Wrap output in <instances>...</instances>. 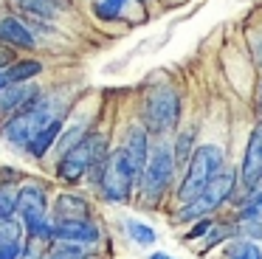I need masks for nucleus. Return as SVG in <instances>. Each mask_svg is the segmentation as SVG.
Listing matches in <instances>:
<instances>
[{
  "mask_svg": "<svg viewBox=\"0 0 262 259\" xmlns=\"http://www.w3.org/2000/svg\"><path fill=\"white\" fill-rule=\"evenodd\" d=\"M243 186L245 189H254L256 183L262 180V121L251 130L248 146H245V161H243Z\"/></svg>",
  "mask_w": 262,
  "mask_h": 259,
  "instance_id": "9b49d317",
  "label": "nucleus"
},
{
  "mask_svg": "<svg viewBox=\"0 0 262 259\" xmlns=\"http://www.w3.org/2000/svg\"><path fill=\"white\" fill-rule=\"evenodd\" d=\"M42 73V62L37 59H14L6 68V84H17V82H31L34 76Z\"/></svg>",
  "mask_w": 262,
  "mask_h": 259,
  "instance_id": "f3484780",
  "label": "nucleus"
},
{
  "mask_svg": "<svg viewBox=\"0 0 262 259\" xmlns=\"http://www.w3.org/2000/svg\"><path fill=\"white\" fill-rule=\"evenodd\" d=\"M46 259H88V248L68 245V242H54V245L48 248Z\"/></svg>",
  "mask_w": 262,
  "mask_h": 259,
  "instance_id": "aec40b11",
  "label": "nucleus"
},
{
  "mask_svg": "<svg viewBox=\"0 0 262 259\" xmlns=\"http://www.w3.org/2000/svg\"><path fill=\"white\" fill-rule=\"evenodd\" d=\"M149 259H172V256H169V253H152Z\"/></svg>",
  "mask_w": 262,
  "mask_h": 259,
  "instance_id": "c756f323",
  "label": "nucleus"
},
{
  "mask_svg": "<svg viewBox=\"0 0 262 259\" xmlns=\"http://www.w3.org/2000/svg\"><path fill=\"white\" fill-rule=\"evenodd\" d=\"M136 169L130 166L127 155L119 149H113L107 158H104L102 169L96 175V186H99V195L104 197L107 203H127L133 195V183H136Z\"/></svg>",
  "mask_w": 262,
  "mask_h": 259,
  "instance_id": "20e7f679",
  "label": "nucleus"
},
{
  "mask_svg": "<svg viewBox=\"0 0 262 259\" xmlns=\"http://www.w3.org/2000/svg\"><path fill=\"white\" fill-rule=\"evenodd\" d=\"M231 189H234V172H220L217 178L209 180V186H206L192 203H183V208L178 211V220H181V223H189V220H198V217H203V214L214 211L220 203L228 200Z\"/></svg>",
  "mask_w": 262,
  "mask_h": 259,
  "instance_id": "6e6552de",
  "label": "nucleus"
},
{
  "mask_svg": "<svg viewBox=\"0 0 262 259\" xmlns=\"http://www.w3.org/2000/svg\"><path fill=\"white\" fill-rule=\"evenodd\" d=\"M172 172H175V155H172V149L166 144L155 146L147 158V166H144L141 178H138L141 180V195L147 200H158L166 191V186H169Z\"/></svg>",
  "mask_w": 262,
  "mask_h": 259,
  "instance_id": "0eeeda50",
  "label": "nucleus"
},
{
  "mask_svg": "<svg viewBox=\"0 0 262 259\" xmlns=\"http://www.w3.org/2000/svg\"><path fill=\"white\" fill-rule=\"evenodd\" d=\"M228 259H262V251L254 242H234L231 251H228Z\"/></svg>",
  "mask_w": 262,
  "mask_h": 259,
  "instance_id": "b1692460",
  "label": "nucleus"
},
{
  "mask_svg": "<svg viewBox=\"0 0 262 259\" xmlns=\"http://www.w3.org/2000/svg\"><path fill=\"white\" fill-rule=\"evenodd\" d=\"M124 228H127V234H130V240L136 242V245H152V242H155V231L149 228L147 223H138V220H127Z\"/></svg>",
  "mask_w": 262,
  "mask_h": 259,
  "instance_id": "412c9836",
  "label": "nucleus"
},
{
  "mask_svg": "<svg viewBox=\"0 0 262 259\" xmlns=\"http://www.w3.org/2000/svg\"><path fill=\"white\" fill-rule=\"evenodd\" d=\"M243 220H262V195H256L254 200L243 208Z\"/></svg>",
  "mask_w": 262,
  "mask_h": 259,
  "instance_id": "a878e982",
  "label": "nucleus"
},
{
  "mask_svg": "<svg viewBox=\"0 0 262 259\" xmlns=\"http://www.w3.org/2000/svg\"><path fill=\"white\" fill-rule=\"evenodd\" d=\"M178 118H181V96L166 84L149 90V96L144 99V130L164 135L178 124Z\"/></svg>",
  "mask_w": 262,
  "mask_h": 259,
  "instance_id": "423d86ee",
  "label": "nucleus"
},
{
  "mask_svg": "<svg viewBox=\"0 0 262 259\" xmlns=\"http://www.w3.org/2000/svg\"><path fill=\"white\" fill-rule=\"evenodd\" d=\"M14 217L23 223L26 236H37V240L54 245V234H51L54 220L48 217V191L40 180L23 178V183L17 189V211H14Z\"/></svg>",
  "mask_w": 262,
  "mask_h": 259,
  "instance_id": "7ed1b4c3",
  "label": "nucleus"
},
{
  "mask_svg": "<svg viewBox=\"0 0 262 259\" xmlns=\"http://www.w3.org/2000/svg\"><path fill=\"white\" fill-rule=\"evenodd\" d=\"M206 231H209V220H203L200 225H194V228L186 234V240H198V236H203V234H206Z\"/></svg>",
  "mask_w": 262,
  "mask_h": 259,
  "instance_id": "c85d7f7f",
  "label": "nucleus"
},
{
  "mask_svg": "<svg viewBox=\"0 0 262 259\" xmlns=\"http://www.w3.org/2000/svg\"><path fill=\"white\" fill-rule=\"evenodd\" d=\"M26 14L37 17V20H46V23H54L59 20L65 9L71 6V0H14Z\"/></svg>",
  "mask_w": 262,
  "mask_h": 259,
  "instance_id": "dca6fc26",
  "label": "nucleus"
},
{
  "mask_svg": "<svg viewBox=\"0 0 262 259\" xmlns=\"http://www.w3.org/2000/svg\"><path fill=\"white\" fill-rule=\"evenodd\" d=\"M51 220H91V203L76 191H59L51 206Z\"/></svg>",
  "mask_w": 262,
  "mask_h": 259,
  "instance_id": "f8f14e48",
  "label": "nucleus"
},
{
  "mask_svg": "<svg viewBox=\"0 0 262 259\" xmlns=\"http://www.w3.org/2000/svg\"><path fill=\"white\" fill-rule=\"evenodd\" d=\"M220 166H223V149L220 146H214V144L198 146L194 155L189 158V169H186V175H183L178 197H181L183 203H192L194 197L209 186V180L220 175Z\"/></svg>",
  "mask_w": 262,
  "mask_h": 259,
  "instance_id": "39448f33",
  "label": "nucleus"
},
{
  "mask_svg": "<svg viewBox=\"0 0 262 259\" xmlns=\"http://www.w3.org/2000/svg\"><path fill=\"white\" fill-rule=\"evenodd\" d=\"M0 42H6L9 48H26V51L37 48V39L31 34V28L14 14L0 17Z\"/></svg>",
  "mask_w": 262,
  "mask_h": 259,
  "instance_id": "ddd939ff",
  "label": "nucleus"
},
{
  "mask_svg": "<svg viewBox=\"0 0 262 259\" xmlns=\"http://www.w3.org/2000/svg\"><path fill=\"white\" fill-rule=\"evenodd\" d=\"M42 90L40 84L31 79V82H17V84H6L0 90V118L6 121L9 116L14 113H23V110H31V107L40 101Z\"/></svg>",
  "mask_w": 262,
  "mask_h": 259,
  "instance_id": "1a4fd4ad",
  "label": "nucleus"
},
{
  "mask_svg": "<svg viewBox=\"0 0 262 259\" xmlns=\"http://www.w3.org/2000/svg\"><path fill=\"white\" fill-rule=\"evenodd\" d=\"M189 144H192V133H186V135H181V138H178L175 152H172V155H175V163H183L186 158H192V155H189Z\"/></svg>",
  "mask_w": 262,
  "mask_h": 259,
  "instance_id": "393cba45",
  "label": "nucleus"
},
{
  "mask_svg": "<svg viewBox=\"0 0 262 259\" xmlns=\"http://www.w3.org/2000/svg\"><path fill=\"white\" fill-rule=\"evenodd\" d=\"M62 127H65V118H57V121H51V124H46V127L40 130V133L31 138V144H29V155L34 158V161H42V158L48 155V152L54 149V144H57V138H59V133H62Z\"/></svg>",
  "mask_w": 262,
  "mask_h": 259,
  "instance_id": "2eb2a0df",
  "label": "nucleus"
},
{
  "mask_svg": "<svg viewBox=\"0 0 262 259\" xmlns=\"http://www.w3.org/2000/svg\"><path fill=\"white\" fill-rule=\"evenodd\" d=\"M121 152L127 155L130 166L136 169V175L141 178L144 166H147V158H149V135L144 127H130L124 144H121Z\"/></svg>",
  "mask_w": 262,
  "mask_h": 259,
  "instance_id": "4468645a",
  "label": "nucleus"
},
{
  "mask_svg": "<svg viewBox=\"0 0 262 259\" xmlns=\"http://www.w3.org/2000/svg\"><path fill=\"white\" fill-rule=\"evenodd\" d=\"M48 248H51L48 242L37 240V236H26L23 245H20L17 259H46L48 256Z\"/></svg>",
  "mask_w": 262,
  "mask_h": 259,
  "instance_id": "4be33fe9",
  "label": "nucleus"
},
{
  "mask_svg": "<svg viewBox=\"0 0 262 259\" xmlns=\"http://www.w3.org/2000/svg\"><path fill=\"white\" fill-rule=\"evenodd\" d=\"M51 234H54V242L91 248L99 242V225L93 220H54Z\"/></svg>",
  "mask_w": 262,
  "mask_h": 259,
  "instance_id": "9d476101",
  "label": "nucleus"
},
{
  "mask_svg": "<svg viewBox=\"0 0 262 259\" xmlns=\"http://www.w3.org/2000/svg\"><path fill=\"white\" fill-rule=\"evenodd\" d=\"M107 155H110L107 138H104L102 133H88L74 149H68L65 155L57 158V178L62 180V183L74 186V183H79L82 178H88V172H91V178L96 180V175H99V169H102V163Z\"/></svg>",
  "mask_w": 262,
  "mask_h": 259,
  "instance_id": "f03ea898",
  "label": "nucleus"
},
{
  "mask_svg": "<svg viewBox=\"0 0 262 259\" xmlns=\"http://www.w3.org/2000/svg\"><path fill=\"white\" fill-rule=\"evenodd\" d=\"M65 113L68 110H65V104L57 96H48V99L40 96V101H37L31 110L14 113V116H9L6 121L0 124V135H3V141L12 144L14 149L26 152L31 144V138H34L46 124L57 121V118H65Z\"/></svg>",
  "mask_w": 262,
  "mask_h": 259,
  "instance_id": "f257e3e1",
  "label": "nucleus"
},
{
  "mask_svg": "<svg viewBox=\"0 0 262 259\" xmlns=\"http://www.w3.org/2000/svg\"><path fill=\"white\" fill-rule=\"evenodd\" d=\"M124 6H127V0H96L93 3V14L99 20H116L124 11Z\"/></svg>",
  "mask_w": 262,
  "mask_h": 259,
  "instance_id": "5701e85b",
  "label": "nucleus"
},
{
  "mask_svg": "<svg viewBox=\"0 0 262 259\" xmlns=\"http://www.w3.org/2000/svg\"><path fill=\"white\" fill-rule=\"evenodd\" d=\"M23 183L20 180H9V178H0V220L3 217H14L17 211V189Z\"/></svg>",
  "mask_w": 262,
  "mask_h": 259,
  "instance_id": "a211bd4d",
  "label": "nucleus"
},
{
  "mask_svg": "<svg viewBox=\"0 0 262 259\" xmlns=\"http://www.w3.org/2000/svg\"><path fill=\"white\" fill-rule=\"evenodd\" d=\"M14 59H17V56H14V48H9L6 42H0V68H9Z\"/></svg>",
  "mask_w": 262,
  "mask_h": 259,
  "instance_id": "bb28decb",
  "label": "nucleus"
},
{
  "mask_svg": "<svg viewBox=\"0 0 262 259\" xmlns=\"http://www.w3.org/2000/svg\"><path fill=\"white\" fill-rule=\"evenodd\" d=\"M85 135H88L85 121H76V124H71V127H62V133H59L57 144H54V152H57V158H59V155H65L68 149H74V146L79 144V141L85 138Z\"/></svg>",
  "mask_w": 262,
  "mask_h": 259,
  "instance_id": "6ab92c4d",
  "label": "nucleus"
},
{
  "mask_svg": "<svg viewBox=\"0 0 262 259\" xmlns=\"http://www.w3.org/2000/svg\"><path fill=\"white\" fill-rule=\"evenodd\" d=\"M243 231L245 234H254V236H262V220H245Z\"/></svg>",
  "mask_w": 262,
  "mask_h": 259,
  "instance_id": "cd10ccee",
  "label": "nucleus"
}]
</instances>
